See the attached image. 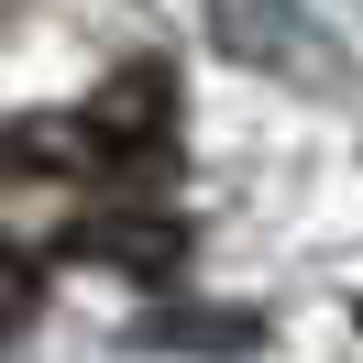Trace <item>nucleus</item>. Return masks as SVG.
<instances>
[{
  "label": "nucleus",
  "mask_w": 363,
  "mask_h": 363,
  "mask_svg": "<svg viewBox=\"0 0 363 363\" xmlns=\"http://www.w3.org/2000/svg\"><path fill=\"white\" fill-rule=\"evenodd\" d=\"M67 121H77V143H89V165L165 155V143H177V67H165V55H133V67H111Z\"/></svg>",
  "instance_id": "nucleus-1"
},
{
  "label": "nucleus",
  "mask_w": 363,
  "mask_h": 363,
  "mask_svg": "<svg viewBox=\"0 0 363 363\" xmlns=\"http://www.w3.org/2000/svg\"><path fill=\"white\" fill-rule=\"evenodd\" d=\"M209 45H220L231 67L297 77V89H341V45H330V23H308L297 0H209Z\"/></svg>",
  "instance_id": "nucleus-2"
},
{
  "label": "nucleus",
  "mask_w": 363,
  "mask_h": 363,
  "mask_svg": "<svg viewBox=\"0 0 363 363\" xmlns=\"http://www.w3.org/2000/svg\"><path fill=\"white\" fill-rule=\"evenodd\" d=\"M67 253H77V264H121V275H143V286H165V275L187 264V220H177V209H143V199L77 209V220H67Z\"/></svg>",
  "instance_id": "nucleus-3"
},
{
  "label": "nucleus",
  "mask_w": 363,
  "mask_h": 363,
  "mask_svg": "<svg viewBox=\"0 0 363 363\" xmlns=\"http://www.w3.org/2000/svg\"><path fill=\"white\" fill-rule=\"evenodd\" d=\"M133 341H143V352H231V363H242V352H264V319H253V308H155Z\"/></svg>",
  "instance_id": "nucleus-4"
},
{
  "label": "nucleus",
  "mask_w": 363,
  "mask_h": 363,
  "mask_svg": "<svg viewBox=\"0 0 363 363\" xmlns=\"http://www.w3.org/2000/svg\"><path fill=\"white\" fill-rule=\"evenodd\" d=\"M33 308H45V264H33V253H23V242H11V231H0V341L23 330V319H33Z\"/></svg>",
  "instance_id": "nucleus-5"
}]
</instances>
